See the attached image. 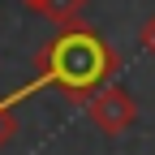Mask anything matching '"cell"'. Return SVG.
I'll use <instances>...</instances> for the list:
<instances>
[{
    "label": "cell",
    "mask_w": 155,
    "mask_h": 155,
    "mask_svg": "<svg viewBox=\"0 0 155 155\" xmlns=\"http://www.w3.org/2000/svg\"><path fill=\"white\" fill-rule=\"evenodd\" d=\"M138 43H142V52H147V56H155V13L142 22V30H138Z\"/></svg>",
    "instance_id": "5"
},
{
    "label": "cell",
    "mask_w": 155,
    "mask_h": 155,
    "mask_svg": "<svg viewBox=\"0 0 155 155\" xmlns=\"http://www.w3.org/2000/svg\"><path fill=\"white\" fill-rule=\"evenodd\" d=\"M22 5H26V9H35V5H39V0H22Z\"/></svg>",
    "instance_id": "6"
},
{
    "label": "cell",
    "mask_w": 155,
    "mask_h": 155,
    "mask_svg": "<svg viewBox=\"0 0 155 155\" xmlns=\"http://www.w3.org/2000/svg\"><path fill=\"white\" fill-rule=\"evenodd\" d=\"M86 116L91 125L108 134V138H121L125 129H134V121H138V104H134V95L121 86V82H108L104 91H95L86 99Z\"/></svg>",
    "instance_id": "2"
},
{
    "label": "cell",
    "mask_w": 155,
    "mask_h": 155,
    "mask_svg": "<svg viewBox=\"0 0 155 155\" xmlns=\"http://www.w3.org/2000/svg\"><path fill=\"white\" fill-rule=\"evenodd\" d=\"M91 5V0H39L35 13H43L48 22L56 26H69V22H82V9Z\"/></svg>",
    "instance_id": "3"
},
{
    "label": "cell",
    "mask_w": 155,
    "mask_h": 155,
    "mask_svg": "<svg viewBox=\"0 0 155 155\" xmlns=\"http://www.w3.org/2000/svg\"><path fill=\"white\" fill-rule=\"evenodd\" d=\"M17 125H22V121H17V104L5 95V99H0V151L17 138Z\"/></svg>",
    "instance_id": "4"
},
{
    "label": "cell",
    "mask_w": 155,
    "mask_h": 155,
    "mask_svg": "<svg viewBox=\"0 0 155 155\" xmlns=\"http://www.w3.org/2000/svg\"><path fill=\"white\" fill-rule=\"evenodd\" d=\"M116 73H121L116 48L95 26L69 22V26H56V35L39 48V56H35V82H26L22 91H13L9 99L17 104V99H26L30 91L52 86V91H61L69 104L86 108V99L95 91H104Z\"/></svg>",
    "instance_id": "1"
}]
</instances>
